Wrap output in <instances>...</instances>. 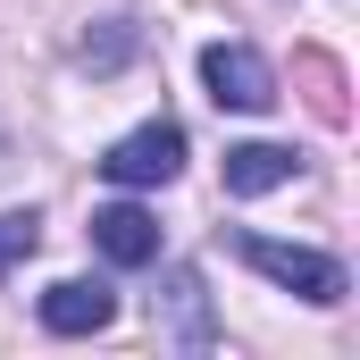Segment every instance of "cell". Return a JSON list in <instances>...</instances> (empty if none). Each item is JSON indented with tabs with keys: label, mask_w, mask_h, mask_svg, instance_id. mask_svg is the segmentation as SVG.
Returning a JSON list of instances; mask_svg holds the SVG:
<instances>
[{
	"label": "cell",
	"mask_w": 360,
	"mask_h": 360,
	"mask_svg": "<svg viewBox=\"0 0 360 360\" xmlns=\"http://www.w3.org/2000/svg\"><path fill=\"white\" fill-rule=\"evenodd\" d=\"M243 260L285 285V293H302V302H319V310H335L344 302V269L327 260V252H310V243H276V235H243Z\"/></svg>",
	"instance_id": "obj_1"
},
{
	"label": "cell",
	"mask_w": 360,
	"mask_h": 360,
	"mask_svg": "<svg viewBox=\"0 0 360 360\" xmlns=\"http://www.w3.org/2000/svg\"><path fill=\"white\" fill-rule=\"evenodd\" d=\"M176 168H184V134L168 117H151V126H134V134H117L101 151V176L109 184H168Z\"/></svg>",
	"instance_id": "obj_2"
},
{
	"label": "cell",
	"mask_w": 360,
	"mask_h": 360,
	"mask_svg": "<svg viewBox=\"0 0 360 360\" xmlns=\"http://www.w3.org/2000/svg\"><path fill=\"white\" fill-rule=\"evenodd\" d=\"M201 84L218 109H276V76L252 42H210L201 51Z\"/></svg>",
	"instance_id": "obj_3"
},
{
	"label": "cell",
	"mask_w": 360,
	"mask_h": 360,
	"mask_svg": "<svg viewBox=\"0 0 360 360\" xmlns=\"http://www.w3.org/2000/svg\"><path fill=\"white\" fill-rule=\"evenodd\" d=\"M117 319V293L101 285V276H59L51 293H42V327L51 335H101Z\"/></svg>",
	"instance_id": "obj_4"
},
{
	"label": "cell",
	"mask_w": 360,
	"mask_h": 360,
	"mask_svg": "<svg viewBox=\"0 0 360 360\" xmlns=\"http://www.w3.org/2000/svg\"><path fill=\"white\" fill-rule=\"evenodd\" d=\"M92 243H101L117 269H151V260H160V218L134 210V201H109V210H92Z\"/></svg>",
	"instance_id": "obj_5"
},
{
	"label": "cell",
	"mask_w": 360,
	"mask_h": 360,
	"mask_svg": "<svg viewBox=\"0 0 360 360\" xmlns=\"http://www.w3.org/2000/svg\"><path fill=\"white\" fill-rule=\"evenodd\" d=\"M293 168H302V160H293L285 143H235V151H226V193H243V201H252V193H276V184H293Z\"/></svg>",
	"instance_id": "obj_6"
},
{
	"label": "cell",
	"mask_w": 360,
	"mask_h": 360,
	"mask_svg": "<svg viewBox=\"0 0 360 360\" xmlns=\"http://www.w3.org/2000/svg\"><path fill=\"white\" fill-rule=\"evenodd\" d=\"M34 243H42V218H34V210H0V276L17 269Z\"/></svg>",
	"instance_id": "obj_7"
},
{
	"label": "cell",
	"mask_w": 360,
	"mask_h": 360,
	"mask_svg": "<svg viewBox=\"0 0 360 360\" xmlns=\"http://www.w3.org/2000/svg\"><path fill=\"white\" fill-rule=\"evenodd\" d=\"M168 302H176V319H184V335H193V344H201V335H210V327H201V276H193V269H176V276H168Z\"/></svg>",
	"instance_id": "obj_8"
}]
</instances>
